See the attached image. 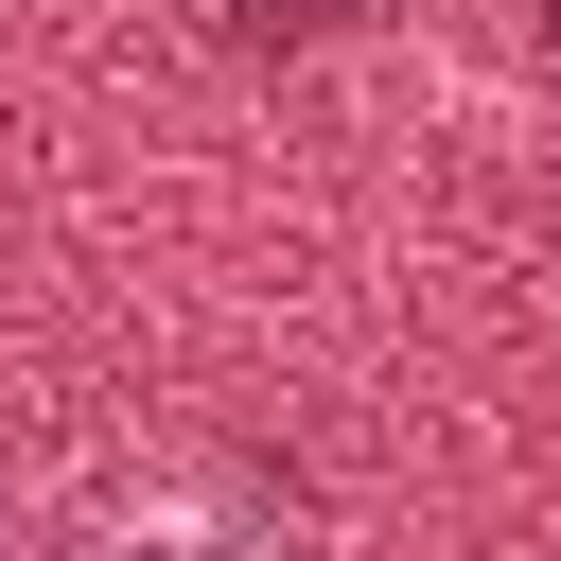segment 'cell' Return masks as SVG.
Segmentation results:
<instances>
[{
    "label": "cell",
    "instance_id": "1",
    "mask_svg": "<svg viewBox=\"0 0 561 561\" xmlns=\"http://www.w3.org/2000/svg\"><path fill=\"white\" fill-rule=\"evenodd\" d=\"M105 561H263V543H210V526H123Z\"/></svg>",
    "mask_w": 561,
    "mask_h": 561
},
{
    "label": "cell",
    "instance_id": "2",
    "mask_svg": "<svg viewBox=\"0 0 561 561\" xmlns=\"http://www.w3.org/2000/svg\"><path fill=\"white\" fill-rule=\"evenodd\" d=\"M0 561H35V543H18V508H0Z\"/></svg>",
    "mask_w": 561,
    "mask_h": 561
}]
</instances>
